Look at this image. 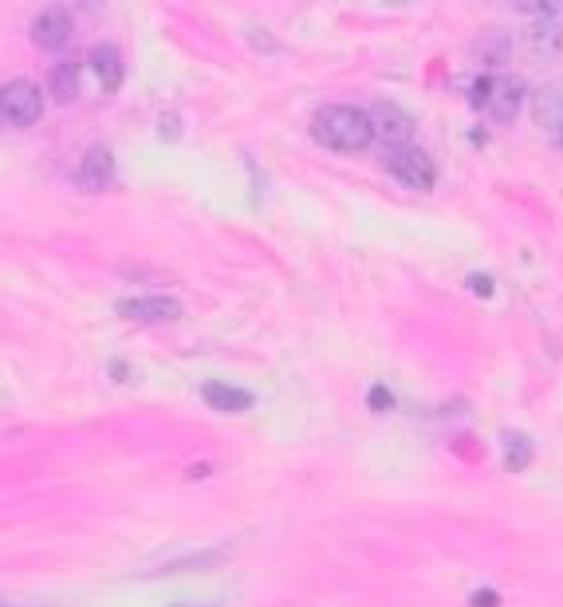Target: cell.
I'll return each instance as SVG.
<instances>
[{
  "label": "cell",
  "instance_id": "obj_3",
  "mask_svg": "<svg viewBox=\"0 0 563 607\" xmlns=\"http://www.w3.org/2000/svg\"><path fill=\"white\" fill-rule=\"evenodd\" d=\"M386 170L406 186V190H434V182H438V166H434V158L422 150V146H398V150H390L386 154Z\"/></svg>",
  "mask_w": 563,
  "mask_h": 607
},
{
  "label": "cell",
  "instance_id": "obj_6",
  "mask_svg": "<svg viewBox=\"0 0 563 607\" xmlns=\"http://www.w3.org/2000/svg\"><path fill=\"white\" fill-rule=\"evenodd\" d=\"M367 119H371V135L382 138L390 150L410 146V138H414V119H410L398 103H378L375 111H367Z\"/></svg>",
  "mask_w": 563,
  "mask_h": 607
},
{
  "label": "cell",
  "instance_id": "obj_8",
  "mask_svg": "<svg viewBox=\"0 0 563 607\" xmlns=\"http://www.w3.org/2000/svg\"><path fill=\"white\" fill-rule=\"evenodd\" d=\"M75 182H79L83 194H103V190L115 182V154H111L107 146H91V150L79 158Z\"/></svg>",
  "mask_w": 563,
  "mask_h": 607
},
{
  "label": "cell",
  "instance_id": "obj_7",
  "mask_svg": "<svg viewBox=\"0 0 563 607\" xmlns=\"http://www.w3.org/2000/svg\"><path fill=\"white\" fill-rule=\"evenodd\" d=\"M115 312L123 320H138V324H170L182 316V304L174 296H130V300H119Z\"/></svg>",
  "mask_w": 563,
  "mask_h": 607
},
{
  "label": "cell",
  "instance_id": "obj_17",
  "mask_svg": "<svg viewBox=\"0 0 563 607\" xmlns=\"http://www.w3.org/2000/svg\"><path fill=\"white\" fill-rule=\"evenodd\" d=\"M473 280V292H481V296H493V284H489V276H469Z\"/></svg>",
  "mask_w": 563,
  "mask_h": 607
},
{
  "label": "cell",
  "instance_id": "obj_9",
  "mask_svg": "<svg viewBox=\"0 0 563 607\" xmlns=\"http://www.w3.org/2000/svg\"><path fill=\"white\" fill-rule=\"evenodd\" d=\"M71 32H75V24H71V16H67L63 8H48V12H40V16L32 20V44L44 48V52L67 48V44H71Z\"/></svg>",
  "mask_w": 563,
  "mask_h": 607
},
{
  "label": "cell",
  "instance_id": "obj_14",
  "mask_svg": "<svg viewBox=\"0 0 563 607\" xmlns=\"http://www.w3.org/2000/svg\"><path fill=\"white\" fill-rule=\"evenodd\" d=\"M504 462H508V470H528V462H532V442H528L524 434H512V438H508V450H504Z\"/></svg>",
  "mask_w": 563,
  "mask_h": 607
},
{
  "label": "cell",
  "instance_id": "obj_4",
  "mask_svg": "<svg viewBox=\"0 0 563 607\" xmlns=\"http://www.w3.org/2000/svg\"><path fill=\"white\" fill-rule=\"evenodd\" d=\"M44 115V91L32 79H12L0 87V119L12 127H32Z\"/></svg>",
  "mask_w": 563,
  "mask_h": 607
},
{
  "label": "cell",
  "instance_id": "obj_19",
  "mask_svg": "<svg viewBox=\"0 0 563 607\" xmlns=\"http://www.w3.org/2000/svg\"><path fill=\"white\" fill-rule=\"evenodd\" d=\"M111 371H115V379H119V383H126V363H111Z\"/></svg>",
  "mask_w": 563,
  "mask_h": 607
},
{
  "label": "cell",
  "instance_id": "obj_10",
  "mask_svg": "<svg viewBox=\"0 0 563 607\" xmlns=\"http://www.w3.org/2000/svg\"><path fill=\"white\" fill-rule=\"evenodd\" d=\"M87 60H91V68H95V75H99L103 91H119V87H123L126 64H123V56H119V48H115V44H95Z\"/></svg>",
  "mask_w": 563,
  "mask_h": 607
},
{
  "label": "cell",
  "instance_id": "obj_5",
  "mask_svg": "<svg viewBox=\"0 0 563 607\" xmlns=\"http://www.w3.org/2000/svg\"><path fill=\"white\" fill-rule=\"evenodd\" d=\"M532 16V24L524 28L528 36V48L532 52H556L563 44V8L560 4H536V8H524Z\"/></svg>",
  "mask_w": 563,
  "mask_h": 607
},
{
  "label": "cell",
  "instance_id": "obj_11",
  "mask_svg": "<svg viewBox=\"0 0 563 607\" xmlns=\"http://www.w3.org/2000/svg\"><path fill=\"white\" fill-rule=\"evenodd\" d=\"M201 399H205V406H213V410H221V414H245L252 406L249 391L229 387V383H217V379L201 387Z\"/></svg>",
  "mask_w": 563,
  "mask_h": 607
},
{
  "label": "cell",
  "instance_id": "obj_1",
  "mask_svg": "<svg viewBox=\"0 0 563 607\" xmlns=\"http://www.w3.org/2000/svg\"><path fill=\"white\" fill-rule=\"evenodd\" d=\"M312 138L319 146H327V150H339V154H359V150H367V146L375 142L367 111L343 107V103H331V107H319V111H315Z\"/></svg>",
  "mask_w": 563,
  "mask_h": 607
},
{
  "label": "cell",
  "instance_id": "obj_20",
  "mask_svg": "<svg viewBox=\"0 0 563 607\" xmlns=\"http://www.w3.org/2000/svg\"><path fill=\"white\" fill-rule=\"evenodd\" d=\"M178 607H205V604H178Z\"/></svg>",
  "mask_w": 563,
  "mask_h": 607
},
{
  "label": "cell",
  "instance_id": "obj_2",
  "mask_svg": "<svg viewBox=\"0 0 563 607\" xmlns=\"http://www.w3.org/2000/svg\"><path fill=\"white\" fill-rule=\"evenodd\" d=\"M469 103H473L477 111H485L489 119L508 123V119H516V111H520V103H524V87L512 83V79H477Z\"/></svg>",
  "mask_w": 563,
  "mask_h": 607
},
{
  "label": "cell",
  "instance_id": "obj_13",
  "mask_svg": "<svg viewBox=\"0 0 563 607\" xmlns=\"http://www.w3.org/2000/svg\"><path fill=\"white\" fill-rule=\"evenodd\" d=\"M536 115H540V127L560 131V127H563V91H560V87L540 91V99H536Z\"/></svg>",
  "mask_w": 563,
  "mask_h": 607
},
{
  "label": "cell",
  "instance_id": "obj_15",
  "mask_svg": "<svg viewBox=\"0 0 563 607\" xmlns=\"http://www.w3.org/2000/svg\"><path fill=\"white\" fill-rule=\"evenodd\" d=\"M367 403H371V410H390V406H394V395H390L386 387H371Z\"/></svg>",
  "mask_w": 563,
  "mask_h": 607
},
{
  "label": "cell",
  "instance_id": "obj_18",
  "mask_svg": "<svg viewBox=\"0 0 563 607\" xmlns=\"http://www.w3.org/2000/svg\"><path fill=\"white\" fill-rule=\"evenodd\" d=\"M162 138H178V115H170V119H162Z\"/></svg>",
  "mask_w": 563,
  "mask_h": 607
},
{
  "label": "cell",
  "instance_id": "obj_12",
  "mask_svg": "<svg viewBox=\"0 0 563 607\" xmlns=\"http://www.w3.org/2000/svg\"><path fill=\"white\" fill-rule=\"evenodd\" d=\"M48 91H52L56 103H71V99L79 95V68H75V64L52 68V75H48Z\"/></svg>",
  "mask_w": 563,
  "mask_h": 607
},
{
  "label": "cell",
  "instance_id": "obj_16",
  "mask_svg": "<svg viewBox=\"0 0 563 607\" xmlns=\"http://www.w3.org/2000/svg\"><path fill=\"white\" fill-rule=\"evenodd\" d=\"M497 592H473V607H497Z\"/></svg>",
  "mask_w": 563,
  "mask_h": 607
}]
</instances>
